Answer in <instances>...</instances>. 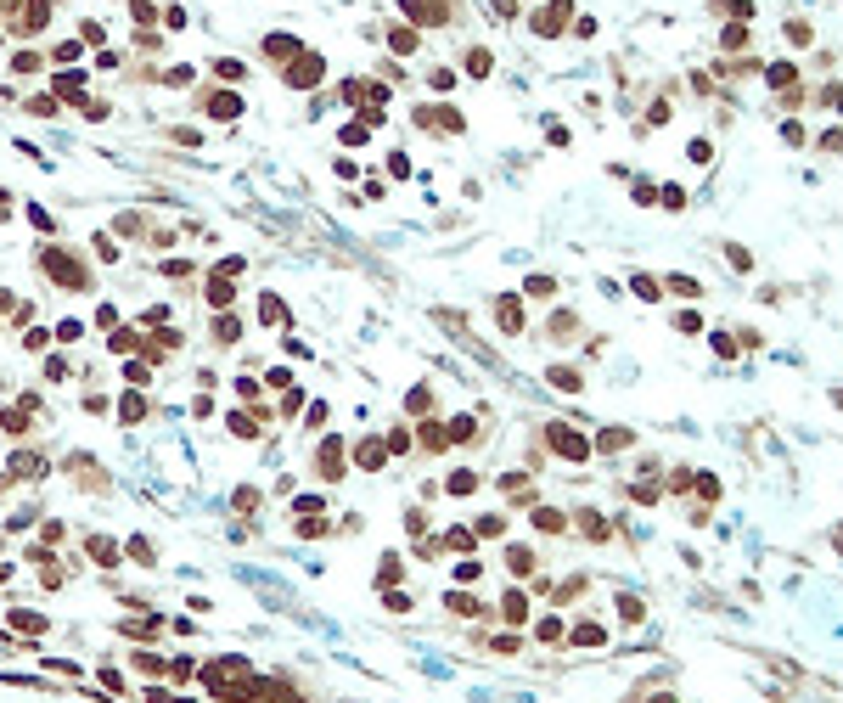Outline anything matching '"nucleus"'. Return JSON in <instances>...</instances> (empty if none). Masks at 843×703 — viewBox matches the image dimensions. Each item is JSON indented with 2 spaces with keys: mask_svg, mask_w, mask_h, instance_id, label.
I'll return each mask as SVG.
<instances>
[{
  "mask_svg": "<svg viewBox=\"0 0 843 703\" xmlns=\"http://www.w3.org/2000/svg\"><path fill=\"white\" fill-rule=\"evenodd\" d=\"M399 12H410L416 23H444V17H450L444 0H399Z\"/></svg>",
  "mask_w": 843,
  "mask_h": 703,
  "instance_id": "f257e3e1",
  "label": "nucleus"
},
{
  "mask_svg": "<svg viewBox=\"0 0 843 703\" xmlns=\"http://www.w3.org/2000/svg\"><path fill=\"white\" fill-rule=\"evenodd\" d=\"M321 68H326V62H321V57H310V51H304V57H299V68H292V73H287V85H299V91H304V85H315V79H321Z\"/></svg>",
  "mask_w": 843,
  "mask_h": 703,
  "instance_id": "f03ea898",
  "label": "nucleus"
},
{
  "mask_svg": "<svg viewBox=\"0 0 843 703\" xmlns=\"http://www.w3.org/2000/svg\"><path fill=\"white\" fill-rule=\"evenodd\" d=\"M551 444H557V450H562V456H574V462H579V456H585V450H590V444H585V439H579V433H568V428H551Z\"/></svg>",
  "mask_w": 843,
  "mask_h": 703,
  "instance_id": "7ed1b4c3",
  "label": "nucleus"
},
{
  "mask_svg": "<svg viewBox=\"0 0 843 703\" xmlns=\"http://www.w3.org/2000/svg\"><path fill=\"white\" fill-rule=\"evenodd\" d=\"M292 51H299V39H292V34H270L265 39V57H292Z\"/></svg>",
  "mask_w": 843,
  "mask_h": 703,
  "instance_id": "20e7f679",
  "label": "nucleus"
},
{
  "mask_svg": "<svg viewBox=\"0 0 843 703\" xmlns=\"http://www.w3.org/2000/svg\"><path fill=\"white\" fill-rule=\"evenodd\" d=\"M388 46H394V51H405V57H410V51H416V46H422V34H416V28H394V34H388Z\"/></svg>",
  "mask_w": 843,
  "mask_h": 703,
  "instance_id": "39448f33",
  "label": "nucleus"
},
{
  "mask_svg": "<svg viewBox=\"0 0 843 703\" xmlns=\"http://www.w3.org/2000/svg\"><path fill=\"white\" fill-rule=\"evenodd\" d=\"M720 46H726V51H742V46H748V28H742V23H731V28L720 34Z\"/></svg>",
  "mask_w": 843,
  "mask_h": 703,
  "instance_id": "423d86ee",
  "label": "nucleus"
},
{
  "mask_svg": "<svg viewBox=\"0 0 843 703\" xmlns=\"http://www.w3.org/2000/svg\"><path fill=\"white\" fill-rule=\"evenodd\" d=\"M562 17H568V6H551L545 17H534V28H545V34H557L562 28Z\"/></svg>",
  "mask_w": 843,
  "mask_h": 703,
  "instance_id": "0eeeda50",
  "label": "nucleus"
},
{
  "mask_svg": "<svg viewBox=\"0 0 843 703\" xmlns=\"http://www.w3.org/2000/svg\"><path fill=\"white\" fill-rule=\"evenodd\" d=\"M12 625L28 630V636H39V630H46V619H39V613H12Z\"/></svg>",
  "mask_w": 843,
  "mask_h": 703,
  "instance_id": "6e6552de",
  "label": "nucleus"
},
{
  "mask_svg": "<svg viewBox=\"0 0 843 703\" xmlns=\"http://www.w3.org/2000/svg\"><path fill=\"white\" fill-rule=\"evenodd\" d=\"M489 68H495V62H489V51H473V57H467V73H473V79H484Z\"/></svg>",
  "mask_w": 843,
  "mask_h": 703,
  "instance_id": "1a4fd4ad",
  "label": "nucleus"
},
{
  "mask_svg": "<svg viewBox=\"0 0 843 703\" xmlns=\"http://www.w3.org/2000/svg\"><path fill=\"white\" fill-rule=\"evenodd\" d=\"M236 113H242L236 96H214V118H236Z\"/></svg>",
  "mask_w": 843,
  "mask_h": 703,
  "instance_id": "9d476101",
  "label": "nucleus"
},
{
  "mask_svg": "<svg viewBox=\"0 0 843 703\" xmlns=\"http://www.w3.org/2000/svg\"><path fill=\"white\" fill-rule=\"evenodd\" d=\"M259 315H265V321H287V310H281V299H270V293L259 299Z\"/></svg>",
  "mask_w": 843,
  "mask_h": 703,
  "instance_id": "9b49d317",
  "label": "nucleus"
},
{
  "mask_svg": "<svg viewBox=\"0 0 843 703\" xmlns=\"http://www.w3.org/2000/svg\"><path fill=\"white\" fill-rule=\"evenodd\" d=\"M793 79H798L793 62H776V68H770V85H793Z\"/></svg>",
  "mask_w": 843,
  "mask_h": 703,
  "instance_id": "f8f14e48",
  "label": "nucleus"
},
{
  "mask_svg": "<svg viewBox=\"0 0 843 703\" xmlns=\"http://www.w3.org/2000/svg\"><path fill=\"white\" fill-rule=\"evenodd\" d=\"M473 484H478L473 473H455V478H450V495H473Z\"/></svg>",
  "mask_w": 843,
  "mask_h": 703,
  "instance_id": "ddd939ff",
  "label": "nucleus"
},
{
  "mask_svg": "<svg viewBox=\"0 0 843 703\" xmlns=\"http://www.w3.org/2000/svg\"><path fill=\"white\" fill-rule=\"evenodd\" d=\"M135 417H146V400L130 394V400H124V422H135Z\"/></svg>",
  "mask_w": 843,
  "mask_h": 703,
  "instance_id": "4468645a",
  "label": "nucleus"
},
{
  "mask_svg": "<svg viewBox=\"0 0 843 703\" xmlns=\"http://www.w3.org/2000/svg\"><path fill=\"white\" fill-rule=\"evenodd\" d=\"M79 39H84V46H102L107 34H102V23H84V28H79Z\"/></svg>",
  "mask_w": 843,
  "mask_h": 703,
  "instance_id": "2eb2a0df",
  "label": "nucleus"
},
{
  "mask_svg": "<svg viewBox=\"0 0 843 703\" xmlns=\"http://www.w3.org/2000/svg\"><path fill=\"white\" fill-rule=\"evenodd\" d=\"M787 39H793V46H810V28H804V23L793 17V23H787Z\"/></svg>",
  "mask_w": 843,
  "mask_h": 703,
  "instance_id": "dca6fc26",
  "label": "nucleus"
},
{
  "mask_svg": "<svg viewBox=\"0 0 843 703\" xmlns=\"http://www.w3.org/2000/svg\"><path fill=\"white\" fill-rule=\"evenodd\" d=\"M214 73H220V79H242V62H225V57H220V62H214Z\"/></svg>",
  "mask_w": 843,
  "mask_h": 703,
  "instance_id": "f3484780",
  "label": "nucleus"
}]
</instances>
